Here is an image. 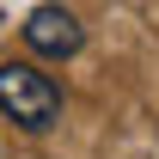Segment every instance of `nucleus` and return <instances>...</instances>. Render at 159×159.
Returning a JSON list of instances; mask_svg holds the SVG:
<instances>
[{
    "label": "nucleus",
    "mask_w": 159,
    "mask_h": 159,
    "mask_svg": "<svg viewBox=\"0 0 159 159\" xmlns=\"http://www.w3.org/2000/svg\"><path fill=\"white\" fill-rule=\"evenodd\" d=\"M0 110L19 122V129L43 135L61 116V86L43 74L37 61H0Z\"/></svg>",
    "instance_id": "1"
},
{
    "label": "nucleus",
    "mask_w": 159,
    "mask_h": 159,
    "mask_svg": "<svg viewBox=\"0 0 159 159\" xmlns=\"http://www.w3.org/2000/svg\"><path fill=\"white\" fill-rule=\"evenodd\" d=\"M19 31H25V49L43 55V61H67V55H80V43H86V31H80V19L67 6H31Z\"/></svg>",
    "instance_id": "2"
}]
</instances>
